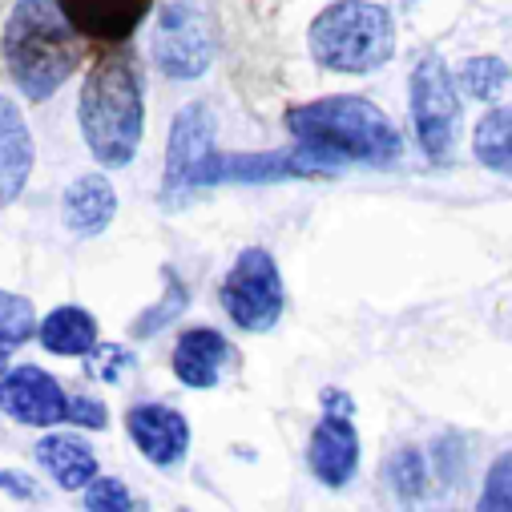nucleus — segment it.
<instances>
[{
  "label": "nucleus",
  "instance_id": "nucleus-19",
  "mask_svg": "<svg viewBox=\"0 0 512 512\" xmlns=\"http://www.w3.org/2000/svg\"><path fill=\"white\" fill-rule=\"evenodd\" d=\"M472 158L484 170H492L500 178H512V105H496L476 121Z\"/></svg>",
  "mask_w": 512,
  "mask_h": 512
},
{
  "label": "nucleus",
  "instance_id": "nucleus-23",
  "mask_svg": "<svg viewBox=\"0 0 512 512\" xmlns=\"http://www.w3.org/2000/svg\"><path fill=\"white\" fill-rule=\"evenodd\" d=\"M85 508L89 512H150L146 500H138L117 476H97L85 484Z\"/></svg>",
  "mask_w": 512,
  "mask_h": 512
},
{
  "label": "nucleus",
  "instance_id": "nucleus-12",
  "mask_svg": "<svg viewBox=\"0 0 512 512\" xmlns=\"http://www.w3.org/2000/svg\"><path fill=\"white\" fill-rule=\"evenodd\" d=\"M125 432L138 444V452L158 468H174L190 452V424L178 408H166V404L130 408L125 412Z\"/></svg>",
  "mask_w": 512,
  "mask_h": 512
},
{
  "label": "nucleus",
  "instance_id": "nucleus-11",
  "mask_svg": "<svg viewBox=\"0 0 512 512\" xmlns=\"http://www.w3.org/2000/svg\"><path fill=\"white\" fill-rule=\"evenodd\" d=\"M158 0H57L65 21L97 45H125L134 41L142 21L154 13Z\"/></svg>",
  "mask_w": 512,
  "mask_h": 512
},
{
  "label": "nucleus",
  "instance_id": "nucleus-13",
  "mask_svg": "<svg viewBox=\"0 0 512 512\" xmlns=\"http://www.w3.org/2000/svg\"><path fill=\"white\" fill-rule=\"evenodd\" d=\"M307 464H311L315 480H323L327 488L351 484V476L359 472V432H355L351 416L323 412V420L315 424L311 444H307Z\"/></svg>",
  "mask_w": 512,
  "mask_h": 512
},
{
  "label": "nucleus",
  "instance_id": "nucleus-28",
  "mask_svg": "<svg viewBox=\"0 0 512 512\" xmlns=\"http://www.w3.org/2000/svg\"><path fill=\"white\" fill-rule=\"evenodd\" d=\"M0 492H9V496H17V500H41V484H37L33 476L17 472V468L0 472Z\"/></svg>",
  "mask_w": 512,
  "mask_h": 512
},
{
  "label": "nucleus",
  "instance_id": "nucleus-10",
  "mask_svg": "<svg viewBox=\"0 0 512 512\" xmlns=\"http://www.w3.org/2000/svg\"><path fill=\"white\" fill-rule=\"evenodd\" d=\"M0 412L25 428H53L65 424L69 396L45 367L21 363L0 375Z\"/></svg>",
  "mask_w": 512,
  "mask_h": 512
},
{
  "label": "nucleus",
  "instance_id": "nucleus-7",
  "mask_svg": "<svg viewBox=\"0 0 512 512\" xmlns=\"http://www.w3.org/2000/svg\"><path fill=\"white\" fill-rule=\"evenodd\" d=\"M343 166L311 146H291V150H267V154H210L198 190L210 186H254V182H299V178H331Z\"/></svg>",
  "mask_w": 512,
  "mask_h": 512
},
{
  "label": "nucleus",
  "instance_id": "nucleus-21",
  "mask_svg": "<svg viewBox=\"0 0 512 512\" xmlns=\"http://www.w3.org/2000/svg\"><path fill=\"white\" fill-rule=\"evenodd\" d=\"M37 311L25 295H13V291H0V343L5 347H21L37 335Z\"/></svg>",
  "mask_w": 512,
  "mask_h": 512
},
{
  "label": "nucleus",
  "instance_id": "nucleus-20",
  "mask_svg": "<svg viewBox=\"0 0 512 512\" xmlns=\"http://www.w3.org/2000/svg\"><path fill=\"white\" fill-rule=\"evenodd\" d=\"M508 81H512V69H508L504 57H468V61L460 65V73H456L460 97L484 101V105L496 101V97L508 89Z\"/></svg>",
  "mask_w": 512,
  "mask_h": 512
},
{
  "label": "nucleus",
  "instance_id": "nucleus-25",
  "mask_svg": "<svg viewBox=\"0 0 512 512\" xmlns=\"http://www.w3.org/2000/svg\"><path fill=\"white\" fill-rule=\"evenodd\" d=\"M476 512H512V452L492 460Z\"/></svg>",
  "mask_w": 512,
  "mask_h": 512
},
{
  "label": "nucleus",
  "instance_id": "nucleus-3",
  "mask_svg": "<svg viewBox=\"0 0 512 512\" xmlns=\"http://www.w3.org/2000/svg\"><path fill=\"white\" fill-rule=\"evenodd\" d=\"M81 41L85 37L65 21L57 0H17L0 33V53L29 101H49L77 73L85 57Z\"/></svg>",
  "mask_w": 512,
  "mask_h": 512
},
{
  "label": "nucleus",
  "instance_id": "nucleus-22",
  "mask_svg": "<svg viewBox=\"0 0 512 512\" xmlns=\"http://www.w3.org/2000/svg\"><path fill=\"white\" fill-rule=\"evenodd\" d=\"M388 484L396 488V496L420 500L424 488H428V460H424V452L420 448H400L388 460Z\"/></svg>",
  "mask_w": 512,
  "mask_h": 512
},
{
  "label": "nucleus",
  "instance_id": "nucleus-24",
  "mask_svg": "<svg viewBox=\"0 0 512 512\" xmlns=\"http://www.w3.org/2000/svg\"><path fill=\"white\" fill-rule=\"evenodd\" d=\"M166 283H170V291H166V299H158L142 319H138V327H134V335L138 339H146V335H154V331H162L166 323H174L182 311H186V303H190V295H186V287L178 283V275L174 271H166Z\"/></svg>",
  "mask_w": 512,
  "mask_h": 512
},
{
  "label": "nucleus",
  "instance_id": "nucleus-17",
  "mask_svg": "<svg viewBox=\"0 0 512 512\" xmlns=\"http://www.w3.org/2000/svg\"><path fill=\"white\" fill-rule=\"evenodd\" d=\"M37 464L65 488V492H77V488H85L89 480H97L101 472H97V456H93V448L81 440V436H45L37 448Z\"/></svg>",
  "mask_w": 512,
  "mask_h": 512
},
{
  "label": "nucleus",
  "instance_id": "nucleus-5",
  "mask_svg": "<svg viewBox=\"0 0 512 512\" xmlns=\"http://www.w3.org/2000/svg\"><path fill=\"white\" fill-rule=\"evenodd\" d=\"M412 130L428 162L448 166L460 142V117H464V97L456 89L452 69L440 61V53H424L412 69Z\"/></svg>",
  "mask_w": 512,
  "mask_h": 512
},
{
  "label": "nucleus",
  "instance_id": "nucleus-27",
  "mask_svg": "<svg viewBox=\"0 0 512 512\" xmlns=\"http://www.w3.org/2000/svg\"><path fill=\"white\" fill-rule=\"evenodd\" d=\"M65 424H77V428L101 432V428L109 424V412H105V404H101V400H93V396H69Z\"/></svg>",
  "mask_w": 512,
  "mask_h": 512
},
{
  "label": "nucleus",
  "instance_id": "nucleus-4",
  "mask_svg": "<svg viewBox=\"0 0 512 512\" xmlns=\"http://www.w3.org/2000/svg\"><path fill=\"white\" fill-rule=\"evenodd\" d=\"M307 49L315 65L347 77L375 73L396 53V21L375 0H331L311 21Z\"/></svg>",
  "mask_w": 512,
  "mask_h": 512
},
{
  "label": "nucleus",
  "instance_id": "nucleus-29",
  "mask_svg": "<svg viewBox=\"0 0 512 512\" xmlns=\"http://www.w3.org/2000/svg\"><path fill=\"white\" fill-rule=\"evenodd\" d=\"M9 355H13V347H5V343H0V375L9 371Z\"/></svg>",
  "mask_w": 512,
  "mask_h": 512
},
{
  "label": "nucleus",
  "instance_id": "nucleus-16",
  "mask_svg": "<svg viewBox=\"0 0 512 512\" xmlns=\"http://www.w3.org/2000/svg\"><path fill=\"white\" fill-rule=\"evenodd\" d=\"M117 214V190L105 174H81L61 198V218L77 238H97Z\"/></svg>",
  "mask_w": 512,
  "mask_h": 512
},
{
  "label": "nucleus",
  "instance_id": "nucleus-9",
  "mask_svg": "<svg viewBox=\"0 0 512 512\" xmlns=\"http://www.w3.org/2000/svg\"><path fill=\"white\" fill-rule=\"evenodd\" d=\"M214 109L206 101H190L178 109L166 142V174H162V202L182 206L198 190V174L214 154Z\"/></svg>",
  "mask_w": 512,
  "mask_h": 512
},
{
  "label": "nucleus",
  "instance_id": "nucleus-8",
  "mask_svg": "<svg viewBox=\"0 0 512 512\" xmlns=\"http://www.w3.org/2000/svg\"><path fill=\"white\" fill-rule=\"evenodd\" d=\"M154 61L170 81H194L214 61V37L194 0H166L154 33Z\"/></svg>",
  "mask_w": 512,
  "mask_h": 512
},
{
  "label": "nucleus",
  "instance_id": "nucleus-1",
  "mask_svg": "<svg viewBox=\"0 0 512 512\" xmlns=\"http://www.w3.org/2000/svg\"><path fill=\"white\" fill-rule=\"evenodd\" d=\"M77 121L97 166L105 170L134 166L146 134V97H142V73L134 65V53L113 45L89 65L81 81Z\"/></svg>",
  "mask_w": 512,
  "mask_h": 512
},
{
  "label": "nucleus",
  "instance_id": "nucleus-14",
  "mask_svg": "<svg viewBox=\"0 0 512 512\" xmlns=\"http://www.w3.org/2000/svg\"><path fill=\"white\" fill-rule=\"evenodd\" d=\"M230 359H234V347H230V339L222 331H214V327H190L174 343L170 367H174L178 383H186V388H194V392H206V388H214V383L222 379V371L230 367Z\"/></svg>",
  "mask_w": 512,
  "mask_h": 512
},
{
  "label": "nucleus",
  "instance_id": "nucleus-2",
  "mask_svg": "<svg viewBox=\"0 0 512 512\" xmlns=\"http://www.w3.org/2000/svg\"><path fill=\"white\" fill-rule=\"evenodd\" d=\"M287 130L299 146H311L335 158L339 166L359 162V166L388 170L404 158V138L396 130V121L371 97H359V93H331V97L291 105Z\"/></svg>",
  "mask_w": 512,
  "mask_h": 512
},
{
  "label": "nucleus",
  "instance_id": "nucleus-6",
  "mask_svg": "<svg viewBox=\"0 0 512 512\" xmlns=\"http://www.w3.org/2000/svg\"><path fill=\"white\" fill-rule=\"evenodd\" d=\"M218 299H222L234 327L254 331V335L271 331L283 319V307H287L283 275H279V263L271 259V250L246 246L234 259V267L226 271V279L218 287Z\"/></svg>",
  "mask_w": 512,
  "mask_h": 512
},
{
  "label": "nucleus",
  "instance_id": "nucleus-15",
  "mask_svg": "<svg viewBox=\"0 0 512 512\" xmlns=\"http://www.w3.org/2000/svg\"><path fill=\"white\" fill-rule=\"evenodd\" d=\"M37 146L25 125V113L13 97H0V206H9L25 194L33 178Z\"/></svg>",
  "mask_w": 512,
  "mask_h": 512
},
{
  "label": "nucleus",
  "instance_id": "nucleus-26",
  "mask_svg": "<svg viewBox=\"0 0 512 512\" xmlns=\"http://www.w3.org/2000/svg\"><path fill=\"white\" fill-rule=\"evenodd\" d=\"M130 367H134V355L125 351L121 343H97V347L85 355V371H89V379L117 383Z\"/></svg>",
  "mask_w": 512,
  "mask_h": 512
},
{
  "label": "nucleus",
  "instance_id": "nucleus-18",
  "mask_svg": "<svg viewBox=\"0 0 512 512\" xmlns=\"http://www.w3.org/2000/svg\"><path fill=\"white\" fill-rule=\"evenodd\" d=\"M37 339L45 351L53 355H69V359H85L97 347V319L85 307H53L41 323H37Z\"/></svg>",
  "mask_w": 512,
  "mask_h": 512
}]
</instances>
